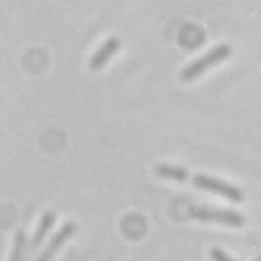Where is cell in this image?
I'll use <instances>...</instances> for the list:
<instances>
[{
	"instance_id": "obj_2",
	"label": "cell",
	"mask_w": 261,
	"mask_h": 261,
	"mask_svg": "<svg viewBox=\"0 0 261 261\" xmlns=\"http://www.w3.org/2000/svg\"><path fill=\"white\" fill-rule=\"evenodd\" d=\"M190 216L206 222H220L228 226H243L245 218L234 212V210H224V208H204V206H190Z\"/></svg>"
},
{
	"instance_id": "obj_4",
	"label": "cell",
	"mask_w": 261,
	"mask_h": 261,
	"mask_svg": "<svg viewBox=\"0 0 261 261\" xmlns=\"http://www.w3.org/2000/svg\"><path fill=\"white\" fill-rule=\"evenodd\" d=\"M73 232H75V224H73V222H65V224L55 232V237L51 239V243L47 245V249H45V251H43L35 261H51V259H53V255L59 251V247H61V245H63V243H65Z\"/></svg>"
},
{
	"instance_id": "obj_7",
	"label": "cell",
	"mask_w": 261,
	"mask_h": 261,
	"mask_svg": "<svg viewBox=\"0 0 261 261\" xmlns=\"http://www.w3.org/2000/svg\"><path fill=\"white\" fill-rule=\"evenodd\" d=\"M53 222H55V212H45L43 218H41V222H39V226H37V232H35V237H33V243H31L33 249L43 243V239H45V234L49 232V228L53 226Z\"/></svg>"
},
{
	"instance_id": "obj_3",
	"label": "cell",
	"mask_w": 261,
	"mask_h": 261,
	"mask_svg": "<svg viewBox=\"0 0 261 261\" xmlns=\"http://www.w3.org/2000/svg\"><path fill=\"white\" fill-rule=\"evenodd\" d=\"M192 181H194V186H198L202 190H208V192H216V194H220V196H224V198H228L232 202H241L243 200L241 190L234 188V186H230V184H226V181H222V179H216V177H208V175H200L198 173V175L192 177Z\"/></svg>"
},
{
	"instance_id": "obj_1",
	"label": "cell",
	"mask_w": 261,
	"mask_h": 261,
	"mask_svg": "<svg viewBox=\"0 0 261 261\" xmlns=\"http://www.w3.org/2000/svg\"><path fill=\"white\" fill-rule=\"evenodd\" d=\"M230 53H232V49H230L228 45H216V47L210 49L206 55H202L200 59H196L194 63H190L188 67H184V71H181V80H184V82H192V80H196L202 71H206V69L212 67L214 63L226 59Z\"/></svg>"
},
{
	"instance_id": "obj_6",
	"label": "cell",
	"mask_w": 261,
	"mask_h": 261,
	"mask_svg": "<svg viewBox=\"0 0 261 261\" xmlns=\"http://www.w3.org/2000/svg\"><path fill=\"white\" fill-rule=\"evenodd\" d=\"M155 173L161 175V177H167V179H173V181H188V171L184 167H175V165H167V163H161L155 167Z\"/></svg>"
},
{
	"instance_id": "obj_10",
	"label": "cell",
	"mask_w": 261,
	"mask_h": 261,
	"mask_svg": "<svg viewBox=\"0 0 261 261\" xmlns=\"http://www.w3.org/2000/svg\"><path fill=\"white\" fill-rule=\"evenodd\" d=\"M255 261H261V259H259V257H257V259H255Z\"/></svg>"
},
{
	"instance_id": "obj_8",
	"label": "cell",
	"mask_w": 261,
	"mask_h": 261,
	"mask_svg": "<svg viewBox=\"0 0 261 261\" xmlns=\"http://www.w3.org/2000/svg\"><path fill=\"white\" fill-rule=\"evenodd\" d=\"M24 232L20 230L16 237H14V247H12V255H10V261H22V253H24Z\"/></svg>"
},
{
	"instance_id": "obj_9",
	"label": "cell",
	"mask_w": 261,
	"mask_h": 261,
	"mask_svg": "<svg viewBox=\"0 0 261 261\" xmlns=\"http://www.w3.org/2000/svg\"><path fill=\"white\" fill-rule=\"evenodd\" d=\"M210 259H212V261H234L230 255H226V253L220 251V249H210Z\"/></svg>"
},
{
	"instance_id": "obj_5",
	"label": "cell",
	"mask_w": 261,
	"mask_h": 261,
	"mask_svg": "<svg viewBox=\"0 0 261 261\" xmlns=\"http://www.w3.org/2000/svg\"><path fill=\"white\" fill-rule=\"evenodd\" d=\"M118 47H120V39H118V37H110V39L92 55V59H90V69H94V71L100 69V67L110 59V55H112Z\"/></svg>"
}]
</instances>
